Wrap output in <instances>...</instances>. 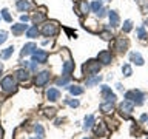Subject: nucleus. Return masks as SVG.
<instances>
[{
	"label": "nucleus",
	"instance_id": "1",
	"mask_svg": "<svg viewBox=\"0 0 148 139\" xmlns=\"http://www.w3.org/2000/svg\"><path fill=\"white\" fill-rule=\"evenodd\" d=\"M83 74H86L88 77L90 76H94V74L99 73V70H100V63H99V60H88L86 63H83Z\"/></svg>",
	"mask_w": 148,
	"mask_h": 139
},
{
	"label": "nucleus",
	"instance_id": "2",
	"mask_svg": "<svg viewBox=\"0 0 148 139\" xmlns=\"http://www.w3.org/2000/svg\"><path fill=\"white\" fill-rule=\"evenodd\" d=\"M125 99L130 100V102H133V104H136V105H142L145 96H143V93L139 91V90H131V91L125 93Z\"/></svg>",
	"mask_w": 148,
	"mask_h": 139
},
{
	"label": "nucleus",
	"instance_id": "3",
	"mask_svg": "<svg viewBox=\"0 0 148 139\" xmlns=\"http://www.w3.org/2000/svg\"><path fill=\"white\" fill-rule=\"evenodd\" d=\"M0 87H2V90L5 93H12V91H16V77H12V76H5L2 79V82H0Z\"/></svg>",
	"mask_w": 148,
	"mask_h": 139
},
{
	"label": "nucleus",
	"instance_id": "4",
	"mask_svg": "<svg viewBox=\"0 0 148 139\" xmlns=\"http://www.w3.org/2000/svg\"><path fill=\"white\" fill-rule=\"evenodd\" d=\"M57 31H59V25L56 22H46L43 28H42V34L46 36V37H53L57 34Z\"/></svg>",
	"mask_w": 148,
	"mask_h": 139
},
{
	"label": "nucleus",
	"instance_id": "5",
	"mask_svg": "<svg viewBox=\"0 0 148 139\" xmlns=\"http://www.w3.org/2000/svg\"><path fill=\"white\" fill-rule=\"evenodd\" d=\"M119 111H120V114L123 116V119H128L130 116H131V113H133V102L123 100L122 104L119 105Z\"/></svg>",
	"mask_w": 148,
	"mask_h": 139
},
{
	"label": "nucleus",
	"instance_id": "6",
	"mask_svg": "<svg viewBox=\"0 0 148 139\" xmlns=\"http://www.w3.org/2000/svg\"><path fill=\"white\" fill-rule=\"evenodd\" d=\"M49 77H51L49 71H40V73L36 76V81H34V83H36L37 87H45L46 83L49 82Z\"/></svg>",
	"mask_w": 148,
	"mask_h": 139
},
{
	"label": "nucleus",
	"instance_id": "7",
	"mask_svg": "<svg viewBox=\"0 0 148 139\" xmlns=\"http://www.w3.org/2000/svg\"><path fill=\"white\" fill-rule=\"evenodd\" d=\"M32 57V62H37V63H45L48 60V53L43 50H36L34 53L31 54Z\"/></svg>",
	"mask_w": 148,
	"mask_h": 139
},
{
	"label": "nucleus",
	"instance_id": "8",
	"mask_svg": "<svg viewBox=\"0 0 148 139\" xmlns=\"http://www.w3.org/2000/svg\"><path fill=\"white\" fill-rule=\"evenodd\" d=\"M97 60L103 65H108V63H111V60H113V54H111V51L103 50L99 53V56H97Z\"/></svg>",
	"mask_w": 148,
	"mask_h": 139
},
{
	"label": "nucleus",
	"instance_id": "9",
	"mask_svg": "<svg viewBox=\"0 0 148 139\" xmlns=\"http://www.w3.org/2000/svg\"><path fill=\"white\" fill-rule=\"evenodd\" d=\"M100 90H102V96H103L105 102H114V100H116V94H114L113 91H111V88H110V87L102 85V87H100Z\"/></svg>",
	"mask_w": 148,
	"mask_h": 139
},
{
	"label": "nucleus",
	"instance_id": "10",
	"mask_svg": "<svg viewBox=\"0 0 148 139\" xmlns=\"http://www.w3.org/2000/svg\"><path fill=\"white\" fill-rule=\"evenodd\" d=\"M28 30V25L26 23H17V25H11V32L14 36H20V34H23Z\"/></svg>",
	"mask_w": 148,
	"mask_h": 139
},
{
	"label": "nucleus",
	"instance_id": "11",
	"mask_svg": "<svg viewBox=\"0 0 148 139\" xmlns=\"http://www.w3.org/2000/svg\"><path fill=\"white\" fill-rule=\"evenodd\" d=\"M36 50H37V46H36V43H32V42H29V43H26V45H23V50H22V53H20V57H25V56H28V54H32Z\"/></svg>",
	"mask_w": 148,
	"mask_h": 139
},
{
	"label": "nucleus",
	"instance_id": "12",
	"mask_svg": "<svg viewBox=\"0 0 148 139\" xmlns=\"http://www.w3.org/2000/svg\"><path fill=\"white\" fill-rule=\"evenodd\" d=\"M60 97V91L57 88H49V90H46V99L51 100V102H56Z\"/></svg>",
	"mask_w": 148,
	"mask_h": 139
},
{
	"label": "nucleus",
	"instance_id": "13",
	"mask_svg": "<svg viewBox=\"0 0 148 139\" xmlns=\"http://www.w3.org/2000/svg\"><path fill=\"white\" fill-rule=\"evenodd\" d=\"M14 77H16L17 81H20V82H26L28 79H29V71L20 68V70H17V71H16V76H14Z\"/></svg>",
	"mask_w": 148,
	"mask_h": 139
},
{
	"label": "nucleus",
	"instance_id": "14",
	"mask_svg": "<svg viewBox=\"0 0 148 139\" xmlns=\"http://www.w3.org/2000/svg\"><path fill=\"white\" fill-rule=\"evenodd\" d=\"M128 48V40L123 39V37H119L117 40H116V50L120 51V53H125Z\"/></svg>",
	"mask_w": 148,
	"mask_h": 139
},
{
	"label": "nucleus",
	"instance_id": "15",
	"mask_svg": "<svg viewBox=\"0 0 148 139\" xmlns=\"http://www.w3.org/2000/svg\"><path fill=\"white\" fill-rule=\"evenodd\" d=\"M31 8H32V3L29 2V0H18V2H17V9H18V11H22V12L29 11Z\"/></svg>",
	"mask_w": 148,
	"mask_h": 139
},
{
	"label": "nucleus",
	"instance_id": "16",
	"mask_svg": "<svg viewBox=\"0 0 148 139\" xmlns=\"http://www.w3.org/2000/svg\"><path fill=\"white\" fill-rule=\"evenodd\" d=\"M88 9H90V5L86 3V0H80V2L77 3V14L79 16L88 14Z\"/></svg>",
	"mask_w": 148,
	"mask_h": 139
},
{
	"label": "nucleus",
	"instance_id": "17",
	"mask_svg": "<svg viewBox=\"0 0 148 139\" xmlns=\"http://www.w3.org/2000/svg\"><path fill=\"white\" fill-rule=\"evenodd\" d=\"M108 17H110V23H111V26H119L120 19H119V14H117V11H110Z\"/></svg>",
	"mask_w": 148,
	"mask_h": 139
},
{
	"label": "nucleus",
	"instance_id": "18",
	"mask_svg": "<svg viewBox=\"0 0 148 139\" xmlns=\"http://www.w3.org/2000/svg\"><path fill=\"white\" fill-rule=\"evenodd\" d=\"M73 70H74V62L66 60V62L63 63V76H69V74L73 73Z\"/></svg>",
	"mask_w": 148,
	"mask_h": 139
},
{
	"label": "nucleus",
	"instance_id": "19",
	"mask_svg": "<svg viewBox=\"0 0 148 139\" xmlns=\"http://www.w3.org/2000/svg\"><path fill=\"white\" fill-rule=\"evenodd\" d=\"M12 53H14V46L11 45V46H8L6 50H3L2 53H0V59H2V60H8L12 56Z\"/></svg>",
	"mask_w": 148,
	"mask_h": 139
},
{
	"label": "nucleus",
	"instance_id": "20",
	"mask_svg": "<svg viewBox=\"0 0 148 139\" xmlns=\"http://www.w3.org/2000/svg\"><path fill=\"white\" fill-rule=\"evenodd\" d=\"M130 57H131V62H134L136 65H143V57L140 56V53H131L130 54Z\"/></svg>",
	"mask_w": 148,
	"mask_h": 139
},
{
	"label": "nucleus",
	"instance_id": "21",
	"mask_svg": "<svg viewBox=\"0 0 148 139\" xmlns=\"http://www.w3.org/2000/svg\"><path fill=\"white\" fill-rule=\"evenodd\" d=\"M39 28H37V25H34V26H31V28H28L26 30V37H29V39H34V37H37L39 36Z\"/></svg>",
	"mask_w": 148,
	"mask_h": 139
},
{
	"label": "nucleus",
	"instance_id": "22",
	"mask_svg": "<svg viewBox=\"0 0 148 139\" xmlns=\"http://www.w3.org/2000/svg\"><path fill=\"white\" fill-rule=\"evenodd\" d=\"M102 81V76L99 74H94V76H90L86 79V87H91V85H96V83H99Z\"/></svg>",
	"mask_w": 148,
	"mask_h": 139
},
{
	"label": "nucleus",
	"instance_id": "23",
	"mask_svg": "<svg viewBox=\"0 0 148 139\" xmlns=\"http://www.w3.org/2000/svg\"><path fill=\"white\" fill-rule=\"evenodd\" d=\"M94 122H96V118L92 114L86 116V118H85V124H83V130H90L92 125H94Z\"/></svg>",
	"mask_w": 148,
	"mask_h": 139
},
{
	"label": "nucleus",
	"instance_id": "24",
	"mask_svg": "<svg viewBox=\"0 0 148 139\" xmlns=\"http://www.w3.org/2000/svg\"><path fill=\"white\" fill-rule=\"evenodd\" d=\"M68 90H69V93H71L73 96H79V94H82V93H83V88L79 87V85H69Z\"/></svg>",
	"mask_w": 148,
	"mask_h": 139
},
{
	"label": "nucleus",
	"instance_id": "25",
	"mask_svg": "<svg viewBox=\"0 0 148 139\" xmlns=\"http://www.w3.org/2000/svg\"><path fill=\"white\" fill-rule=\"evenodd\" d=\"M100 111L102 113H111L113 111V102H105V104H102L100 105Z\"/></svg>",
	"mask_w": 148,
	"mask_h": 139
},
{
	"label": "nucleus",
	"instance_id": "26",
	"mask_svg": "<svg viewBox=\"0 0 148 139\" xmlns=\"http://www.w3.org/2000/svg\"><path fill=\"white\" fill-rule=\"evenodd\" d=\"M103 8V5H102V0H94V2L91 3V9H92V12H99L100 9Z\"/></svg>",
	"mask_w": 148,
	"mask_h": 139
},
{
	"label": "nucleus",
	"instance_id": "27",
	"mask_svg": "<svg viewBox=\"0 0 148 139\" xmlns=\"http://www.w3.org/2000/svg\"><path fill=\"white\" fill-rule=\"evenodd\" d=\"M94 131H96V134H102V136H105V134H106V128H105V124L99 122V125H96Z\"/></svg>",
	"mask_w": 148,
	"mask_h": 139
},
{
	"label": "nucleus",
	"instance_id": "28",
	"mask_svg": "<svg viewBox=\"0 0 148 139\" xmlns=\"http://www.w3.org/2000/svg\"><path fill=\"white\" fill-rule=\"evenodd\" d=\"M34 131H36V134H37L39 138H43V136H45V130H43V127H42L40 124H37L36 127H34Z\"/></svg>",
	"mask_w": 148,
	"mask_h": 139
},
{
	"label": "nucleus",
	"instance_id": "29",
	"mask_svg": "<svg viewBox=\"0 0 148 139\" xmlns=\"http://www.w3.org/2000/svg\"><path fill=\"white\" fill-rule=\"evenodd\" d=\"M131 30H133L131 20H125V22H123V26H122V31H123V32H130Z\"/></svg>",
	"mask_w": 148,
	"mask_h": 139
},
{
	"label": "nucleus",
	"instance_id": "30",
	"mask_svg": "<svg viewBox=\"0 0 148 139\" xmlns=\"http://www.w3.org/2000/svg\"><path fill=\"white\" fill-rule=\"evenodd\" d=\"M43 19H45V12H42V14H34V16H32V22H34L36 25H37V23H40L42 20H43Z\"/></svg>",
	"mask_w": 148,
	"mask_h": 139
},
{
	"label": "nucleus",
	"instance_id": "31",
	"mask_svg": "<svg viewBox=\"0 0 148 139\" xmlns=\"http://www.w3.org/2000/svg\"><path fill=\"white\" fill-rule=\"evenodd\" d=\"M2 17H3L6 22H12V17H11V14H9V11H8L6 8L2 9Z\"/></svg>",
	"mask_w": 148,
	"mask_h": 139
},
{
	"label": "nucleus",
	"instance_id": "32",
	"mask_svg": "<svg viewBox=\"0 0 148 139\" xmlns=\"http://www.w3.org/2000/svg\"><path fill=\"white\" fill-rule=\"evenodd\" d=\"M137 36H139V39L140 40H145L147 39V32H145V30L140 26V28H137Z\"/></svg>",
	"mask_w": 148,
	"mask_h": 139
},
{
	"label": "nucleus",
	"instance_id": "33",
	"mask_svg": "<svg viewBox=\"0 0 148 139\" xmlns=\"http://www.w3.org/2000/svg\"><path fill=\"white\" fill-rule=\"evenodd\" d=\"M122 71H123V74H125L127 77H128V76H131V73H133V71H131V67H130L128 63H127V65H123V67H122Z\"/></svg>",
	"mask_w": 148,
	"mask_h": 139
},
{
	"label": "nucleus",
	"instance_id": "34",
	"mask_svg": "<svg viewBox=\"0 0 148 139\" xmlns=\"http://www.w3.org/2000/svg\"><path fill=\"white\" fill-rule=\"evenodd\" d=\"M100 36L103 37L105 40H110V39H113V34H111V32L108 31V30H105V31H102L100 32Z\"/></svg>",
	"mask_w": 148,
	"mask_h": 139
},
{
	"label": "nucleus",
	"instance_id": "35",
	"mask_svg": "<svg viewBox=\"0 0 148 139\" xmlns=\"http://www.w3.org/2000/svg\"><path fill=\"white\" fill-rule=\"evenodd\" d=\"M68 81H69V76L60 77V79H57V85H59V87H60V85H66V83H68Z\"/></svg>",
	"mask_w": 148,
	"mask_h": 139
},
{
	"label": "nucleus",
	"instance_id": "36",
	"mask_svg": "<svg viewBox=\"0 0 148 139\" xmlns=\"http://www.w3.org/2000/svg\"><path fill=\"white\" fill-rule=\"evenodd\" d=\"M54 114H56V108H46L45 110V116H46V118H54Z\"/></svg>",
	"mask_w": 148,
	"mask_h": 139
},
{
	"label": "nucleus",
	"instance_id": "37",
	"mask_svg": "<svg viewBox=\"0 0 148 139\" xmlns=\"http://www.w3.org/2000/svg\"><path fill=\"white\" fill-rule=\"evenodd\" d=\"M6 39H8V32H6V31H0V45L5 43V42H6Z\"/></svg>",
	"mask_w": 148,
	"mask_h": 139
},
{
	"label": "nucleus",
	"instance_id": "38",
	"mask_svg": "<svg viewBox=\"0 0 148 139\" xmlns=\"http://www.w3.org/2000/svg\"><path fill=\"white\" fill-rule=\"evenodd\" d=\"M66 104L69 107H74V108H76V107H79V100L77 99H66Z\"/></svg>",
	"mask_w": 148,
	"mask_h": 139
},
{
	"label": "nucleus",
	"instance_id": "39",
	"mask_svg": "<svg viewBox=\"0 0 148 139\" xmlns=\"http://www.w3.org/2000/svg\"><path fill=\"white\" fill-rule=\"evenodd\" d=\"M20 19H22V22H25V23H26L28 20H29V16H26V14H23V16H22Z\"/></svg>",
	"mask_w": 148,
	"mask_h": 139
},
{
	"label": "nucleus",
	"instance_id": "40",
	"mask_svg": "<svg viewBox=\"0 0 148 139\" xmlns=\"http://www.w3.org/2000/svg\"><path fill=\"white\" fill-rule=\"evenodd\" d=\"M147 119H148L147 114H142V116H140V120H142V122H143V120H147Z\"/></svg>",
	"mask_w": 148,
	"mask_h": 139
},
{
	"label": "nucleus",
	"instance_id": "41",
	"mask_svg": "<svg viewBox=\"0 0 148 139\" xmlns=\"http://www.w3.org/2000/svg\"><path fill=\"white\" fill-rule=\"evenodd\" d=\"M145 2H147V0H137V3H139V5H143Z\"/></svg>",
	"mask_w": 148,
	"mask_h": 139
},
{
	"label": "nucleus",
	"instance_id": "42",
	"mask_svg": "<svg viewBox=\"0 0 148 139\" xmlns=\"http://www.w3.org/2000/svg\"><path fill=\"white\" fill-rule=\"evenodd\" d=\"M2 71H3V65L0 63V73H2Z\"/></svg>",
	"mask_w": 148,
	"mask_h": 139
},
{
	"label": "nucleus",
	"instance_id": "43",
	"mask_svg": "<svg viewBox=\"0 0 148 139\" xmlns=\"http://www.w3.org/2000/svg\"><path fill=\"white\" fill-rule=\"evenodd\" d=\"M31 139H43V138H39V136H37V138H31Z\"/></svg>",
	"mask_w": 148,
	"mask_h": 139
},
{
	"label": "nucleus",
	"instance_id": "44",
	"mask_svg": "<svg viewBox=\"0 0 148 139\" xmlns=\"http://www.w3.org/2000/svg\"><path fill=\"white\" fill-rule=\"evenodd\" d=\"M0 139H2V130H0Z\"/></svg>",
	"mask_w": 148,
	"mask_h": 139
},
{
	"label": "nucleus",
	"instance_id": "45",
	"mask_svg": "<svg viewBox=\"0 0 148 139\" xmlns=\"http://www.w3.org/2000/svg\"><path fill=\"white\" fill-rule=\"evenodd\" d=\"M85 139H90V138H85Z\"/></svg>",
	"mask_w": 148,
	"mask_h": 139
},
{
	"label": "nucleus",
	"instance_id": "46",
	"mask_svg": "<svg viewBox=\"0 0 148 139\" xmlns=\"http://www.w3.org/2000/svg\"><path fill=\"white\" fill-rule=\"evenodd\" d=\"M147 139H148V136H147Z\"/></svg>",
	"mask_w": 148,
	"mask_h": 139
}]
</instances>
